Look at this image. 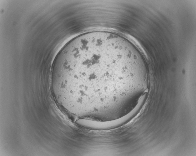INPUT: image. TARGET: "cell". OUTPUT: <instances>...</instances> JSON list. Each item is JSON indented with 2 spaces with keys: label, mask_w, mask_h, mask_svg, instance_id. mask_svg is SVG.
Instances as JSON below:
<instances>
[{
  "label": "cell",
  "mask_w": 196,
  "mask_h": 156,
  "mask_svg": "<svg viewBox=\"0 0 196 156\" xmlns=\"http://www.w3.org/2000/svg\"><path fill=\"white\" fill-rule=\"evenodd\" d=\"M123 54L117 46L101 39L74 43L62 50L53 63L51 83L59 93L80 100L88 89L110 83L111 76L125 70Z\"/></svg>",
  "instance_id": "obj_1"
}]
</instances>
